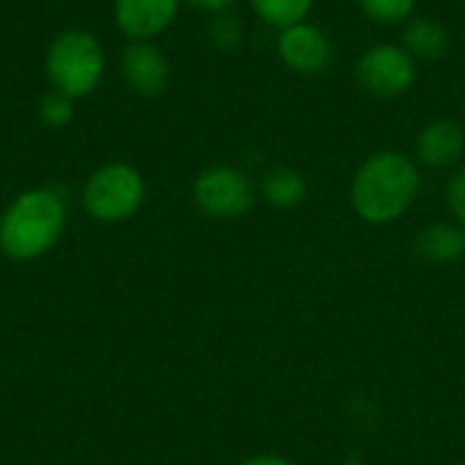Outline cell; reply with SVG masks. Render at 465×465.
<instances>
[{
    "label": "cell",
    "mask_w": 465,
    "mask_h": 465,
    "mask_svg": "<svg viewBox=\"0 0 465 465\" xmlns=\"http://www.w3.org/2000/svg\"><path fill=\"white\" fill-rule=\"evenodd\" d=\"M420 191L422 172L411 155L401 150H376L357 166L349 183V202L360 221L387 226L414 207Z\"/></svg>",
    "instance_id": "cell-1"
},
{
    "label": "cell",
    "mask_w": 465,
    "mask_h": 465,
    "mask_svg": "<svg viewBox=\"0 0 465 465\" xmlns=\"http://www.w3.org/2000/svg\"><path fill=\"white\" fill-rule=\"evenodd\" d=\"M65 226V193L57 185L27 188L0 213V251L11 262H35L63 240Z\"/></svg>",
    "instance_id": "cell-2"
},
{
    "label": "cell",
    "mask_w": 465,
    "mask_h": 465,
    "mask_svg": "<svg viewBox=\"0 0 465 465\" xmlns=\"http://www.w3.org/2000/svg\"><path fill=\"white\" fill-rule=\"evenodd\" d=\"M44 74L52 90L74 101L87 98L106 76V49L90 30H60L44 52Z\"/></svg>",
    "instance_id": "cell-3"
},
{
    "label": "cell",
    "mask_w": 465,
    "mask_h": 465,
    "mask_svg": "<svg viewBox=\"0 0 465 465\" xmlns=\"http://www.w3.org/2000/svg\"><path fill=\"white\" fill-rule=\"evenodd\" d=\"M147 199V183L134 163L109 161L90 172L82 185V207L98 223H123L134 218Z\"/></svg>",
    "instance_id": "cell-4"
},
{
    "label": "cell",
    "mask_w": 465,
    "mask_h": 465,
    "mask_svg": "<svg viewBox=\"0 0 465 465\" xmlns=\"http://www.w3.org/2000/svg\"><path fill=\"white\" fill-rule=\"evenodd\" d=\"M256 193L259 191L248 177V172L229 163H215L202 169L191 188L196 210L215 221L242 218L253 207Z\"/></svg>",
    "instance_id": "cell-5"
},
{
    "label": "cell",
    "mask_w": 465,
    "mask_h": 465,
    "mask_svg": "<svg viewBox=\"0 0 465 465\" xmlns=\"http://www.w3.org/2000/svg\"><path fill=\"white\" fill-rule=\"evenodd\" d=\"M417 60L403 49V44H373L357 63V84L373 98H398L406 95L417 82Z\"/></svg>",
    "instance_id": "cell-6"
},
{
    "label": "cell",
    "mask_w": 465,
    "mask_h": 465,
    "mask_svg": "<svg viewBox=\"0 0 465 465\" xmlns=\"http://www.w3.org/2000/svg\"><path fill=\"white\" fill-rule=\"evenodd\" d=\"M278 57L286 68L302 76H313L330 68L335 46L332 38L313 22H297L292 27L278 30Z\"/></svg>",
    "instance_id": "cell-7"
},
{
    "label": "cell",
    "mask_w": 465,
    "mask_h": 465,
    "mask_svg": "<svg viewBox=\"0 0 465 465\" xmlns=\"http://www.w3.org/2000/svg\"><path fill=\"white\" fill-rule=\"evenodd\" d=\"M183 0H114L112 16L128 41H155L180 14Z\"/></svg>",
    "instance_id": "cell-8"
},
{
    "label": "cell",
    "mask_w": 465,
    "mask_h": 465,
    "mask_svg": "<svg viewBox=\"0 0 465 465\" xmlns=\"http://www.w3.org/2000/svg\"><path fill=\"white\" fill-rule=\"evenodd\" d=\"M120 76L139 95H158L169 84V57L153 41H128L120 52Z\"/></svg>",
    "instance_id": "cell-9"
},
{
    "label": "cell",
    "mask_w": 465,
    "mask_h": 465,
    "mask_svg": "<svg viewBox=\"0 0 465 465\" xmlns=\"http://www.w3.org/2000/svg\"><path fill=\"white\" fill-rule=\"evenodd\" d=\"M465 153V128L455 117L425 123L414 139V161L428 169H452Z\"/></svg>",
    "instance_id": "cell-10"
},
{
    "label": "cell",
    "mask_w": 465,
    "mask_h": 465,
    "mask_svg": "<svg viewBox=\"0 0 465 465\" xmlns=\"http://www.w3.org/2000/svg\"><path fill=\"white\" fill-rule=\"evenodd\" d=\"M414 253L430 264H452L465 256V229L458 223H430L414 237Z\"/></svg>",
    "instance_id": "cell-11"
},
{
    "label": "cell",
    "mask_w": 465,
    "mask_h": 465,
    "mask_svg": "<svg viewBox=\"0 0 465 465\" xmlns=\"http://www.w3.org/2000/svg\"><path fill=\"white\" fill-rule=\"evenodd\" d=\"M403 49L417 63H436L450 49V30L433 16H411L403 27Z\"/></svg>",
    "instance_id": "cell-12"
},
{
    "label": "cell",
    "mask_w": 465,
    "mask_h": 465,
    "mask_svg": "<svg viewBox=\"0 0 465 465\" xmlns=\"http://www.w3.org/2000/svg\"><path fill=\"white\" fill-rule=\"evenodd\" d=\"M262 199L275 210H294L308 196V180L300 169L292 166H275L270 169L259 183Z\"/></svg>",
    "instance_id": "cell-13"
},
{
    "label": "cell",
    "mask_w": 465,
    "mask_h": 465,
    "mask_svg": "<svg viewBox=\"0 0 465 465\" xmlns=\"http://www.w3.org/2000/svg\"><path fill=\"white\" fill-rule=\"evenodd\" d=\"M313 3L316 0H251V8L264 25L283 30L305 22L313 11Z\"/></svg>",
    "instance_id": "cell-14"
},
{
    "label": "cell",
    "mask_w": 465,
    "mask_h": 465,
    "mask_svg": "<svg viewBox=\"0 0 465 465\" xmlns=\"http://www.w3.org/2000/svg\"><path fill=\"white\" fill-rule=\"evenodd\" d=\"M357 5L376 25H401L414 16L417 0H357Z\"/></svg>",
    "instance_id": "cell-15"
},
{
    "label": "cell",
    "mask_w": 465,
    "mask_h": 465,
    "mask_svg": "<svg viewBox=\"0 0 465 465\" xmlns=\"http://www.w3.org/2000/svg\"><path fill=\"white\" fill-rule=\"evenodd\" d=\"M76 101L57 93V90H49L41 95L38 106H35V114L38 120L46 125V128H68L74 123V114H76Z\"/></svg>",
    "instance_id": "cell-16"
},
{
    "label": "cell",
    "mask_w": 465,
    "mask_h": 465,
    "mask_svg": "<svg viewBox=\"0 0 465 465\" xmlns=\"http://www.w3.org/2000/svg\"><path fill=\"white\" fill-rule=\"evenodd\" d=\"M210 38L221 49H234L242 41V25L229 14H218L210 25Z\"/></svg>",
    "instance_id": "cell-17"
},
{
    "label": "cell",
    "mask_w": 465,
    "mask_h": 465,
    "mask_svg": "<svg viewBox=\"0 0 465 465\" xmlns=\"http://www.w3.org/2000/svg\"><path fill=\"white\" fill-rule=\"evenodd\" d=\"M447 204H450L455 223L465 229V163L458 166L447 180Z\"/></svg>",
    "instance_id": "cell-18"
},
{
    "label": "cell",
    "mask_w": 465,
    "mask_h": 465,
    "mask_svg": "<svg viewBox=\"0 0 465 465\" xmlns=\"http://www.w3.org/2000/svg\"><path fill=\"white\" fill-rule=\"evenodd\" d=\"M183 3H188V5L196 8V11H204V14L218 16V14H226V8H229L234 0H183Z\"/></svg>",
    "instance_id": "cell-19"
},
{
    "label": "cell",
    "mask_w": 465,
    "mask_h": 465,
    "mask_svg": "<svg viewBox=\"0 0 465 465\" xmlns=\"http://www.w3.org/2000/svg\"><path fill=\"white\" fill-rule=\"evenodd\" d=\"M240 465H294L289 458L283 455H270V452H262V455H251L245 458Z\"/></svg>",
    "instance_id": "cell-20"
}]
</instances>
